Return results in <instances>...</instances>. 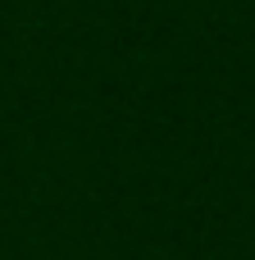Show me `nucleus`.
Wrapping results in <instances>:
<instances>
[]
</instances>
